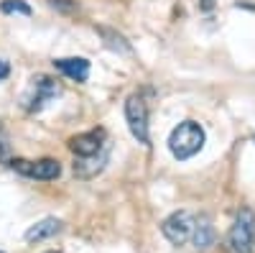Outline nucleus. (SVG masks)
<instances>
[{"label":"nucleus","mask_w":255,"mask_h":253,"mask_svg":"<svg viewBox=\"0 0 255 253\" xmlns=\"http://www.w3.org/2000/svg\"><path fill=\"white\" fill-rule=\"evenodd\" d=\"M207 133L197 120H181L168 136V151L179 161H189L191 156H197L204 149Z\"/></svg>","instance_id":"nucleus-1"},{"label":"nucleus","mask_w":255,"mask_h":253,"mask_svg":"<svg viewBox=\"0 0 255 253\" xmlns=\"http://www.w3.org/2000/svg\"><path fill=\"white\" fill-rule=\"evenodd\" d=\"M59 95H61L59 79H54L49 74H36V77H31L28 87L20 95V105H23L26 113H41Z\"/></svg>","instance_id":"nucleus-2"},{"label":"nucleus","mask_w":255,"mask_h":253,"mask_svg":"<svg viewBox=\"0 0 255 253\" xmlns=\"http://www.w3.org/2000/svg\"><path fill=\"white\" fill-rule=\"evenodd\" d=\"M227 246L232 253H253L255 251V213L243 207L227 233Z\"/></svg>","instance_id":"nucleus-3"},{"label":"nucleus","mask_w":255,"mask_h":253,"mask_svg":"<svg viewBox=\"0 0 255 253\" xmlns=\"http://www.w3.org/2000/svg\"><path fill=\"white\" fill-rule=\"evenodd\" d=\"M125 120L130 128L133 138L143 146H151V133H148V105L143 100V95L133 92L125 100Z\"/></svg>","instance_id":"nucleus-4"},{"label":"nucleus","mask_w":255,"mask_h":253,"mask_svg":"<svg viewBox=\"0 0 255 253\" xmlns=\"http://www.w3.org/2000/svg\"><path fill=\"white\" fill-rule=\"evenodd\" d=\"M191 230H194V215L186 210H176L161 223V233L171 246H184L191 238Z\"/></svg>","instance_id":"nucleus-5"},{"label":"nucleus","mask_w":255,"mask_h":253,"mask_svg":"<svg viewBox=\"0 0 255 253\" xmlns=\"http://www.w3.org/2000/svg\"><path fill=\"white\" fill-rule=\"evenodd\" d=\"M69 149L77 159H90L97 156L100 151L108 149V131L105 128H92V131H84L79 136L69 138Z\"/></svg>","instance_id":"nucleus-6"},{"label":"nucleus","mask_w":255,"mask_h":253,"mask_svg":"<svg viewBox=\"0 0 255 253\" xmlns=\"http://www.w3.org/2000/svg\"><path fill=\"white\" fill-rule=\"evenodd\" d=\"M18 174L31 177V179H41V182H51L61 174V164L56 159H38V161H28V159H10V164Z\"/></svg>","instance_id":"nucleus-7"},{"label":"nucleus","mask_w":255,"mask_h":253,"mask_svg":"<svg viewBox=\"0 0 255 253\" xmlns=\"http://www.w3.org/2000/svg\"><path fill=\"white\" fill-rule=\"evenodd\" d=\"M54 67L74 82H87L90 77V61L84 56H64V59H54Z\"/></svg>","instance_id":"nucleus-8"},{"label":"nucleus","mask_w":255,"mask_h":253,"mask_svg":"<svg viewBox=\"0 0 255 253\" xmlns=\"http://www.w3.org/2000/svg\"><path fill=\"white\" fill-rule=\"evenodd\" d=\"M215 238H217V233H215V225H212V220H209L207 215L194 218V230H191L194 248H197V251H207V248L215 246Z\"/></svg>","instance_id":"nucleus-9"},{"label":"nucleus","mask_w":255,"mask_h":253,"mask_svg":"<svg viewBox=\"0 0 255 253\" xmlns=\"http://www.w3.org/2000/svg\"><path fill=\"white\" fill-rule=\"evenodd\" d=\"M61 220L56 218H44V220H38L36 225H31L26 230V241L28 243H41V241H46V238H54L61 233Z\"/></svg>","instance_id":"nucleus-10"},{"label":"nucleus","mask_w":255,"mask_h":253,"mask_svg":"<svg viewBox=\"0 0 255 253\" xmlns=\"http://www.w3.org/2000/svg\"><path fill=\"white\" fill-rule=\"evenodd\" d=\"M97 33L105 38V46H108L110 51H115V54H130V51H133L130 41H128L123 33H118L115 28H108V26H97Z\"/></svg>","instance_id":"nucleus-11"},{"label":"nucleus","mask_w":255,"mask_h":253,"mask_svg":"<svg viewBox=\"0 0 255 253\" xmlns=\"http://www.w3.org/2000/svg\"><path fill=\"white\" fill-rule=\"evenodd\" d=\"M0 10L3 13H20V15H31L33 13L31 5L23 3V0H3V3H0Z\"/></svg>","instance_id":"nucleus-12"},{"label":"nucleus","mask_w":255,"mask_h":253,"mask_svg":"<svg viewBox=\"0 0 255 253\" xmlns=\"http://www.w3.org/2000/svg\"><path fill=\"white\" fill-rule=\"evenodd\" d=\"M0 164H10V143H8V136L3 131V125H0Z\"/></svg>","instance_id":"nucleus-13"},{"label":"nucleus","mask_w":255,"mask_h":253,"mask_svg":"<svg viewBox=\"0 0 255 253\" xmlns=\"http://www.w3.org/2000/svg\"><path fill=\"white\" fill-rule=\"evenodd\" d=\"M49 5L56 8V10H61V13H72V10L77 8L74 0H49Z\"/></svg>","instance_id":"nucleus-14"},{"label":"nucleus","mask_w":255,"mask_h":253,"mask_svg":"<svg viewBox=\"0 0 255 253\" xmlns=\"http://www.w3.org/2000/svg\"><path fill=\"white\" fill-rule=\"evenodd\" d=\"M10 77V64H8V59L0 56V82H5Z\"/></svg>","instance_id":"nucleus-15"},{"label":"nucleus","mask_w":255,"mask_h":253,"mask_svg":"<svg viewBox=\"0 0 255 253\" xmlns=\"http://www.w3.org/2000/svg\"><path fill=\"white\" fill-rule=\"evenodd\" d=\"M215 8V0H202V10H212Z\"/></svg>","instance_id":"nucleus-16"},{"label":"nucleus","mask_w":255,"mask_h":253,"mask_svg":"<svg viewBox=\"0 0 255 253\" xmlns=\"http://www.w3.org/2000/svg\"><path fill=\"white\" fill-rule=\"evenodd\" d=\"M253 143H255V133H253Z\"/></svg>","instance_id":"nucleus-17"},{"label":"nucleus","mask_w":255,"mask_h":253,"mask_svg":"<svg viewBox=\"0 0 255 253\" xmlns=\"http://www.w3.org/2000/svg\"><path fill=\"white\" fill-rule=\"evenodd\" d=\"M46 253H56V251H46Z\"/></svg>","instance_id":"nucleus-18"},{"label":"nucleus","mask_w":255,"mask_h":253,"mask_svg":"<svg viewBox=\"0 0 255 253\" xmlns=\"http://www.w3.org/2000/svg\"><path fill=\"white\" fill-rule=\"evenodd\" d=\"M0 253H3V251H0Z\"/></svg>","instance_id":"nucleus-19"}]
</instances>
